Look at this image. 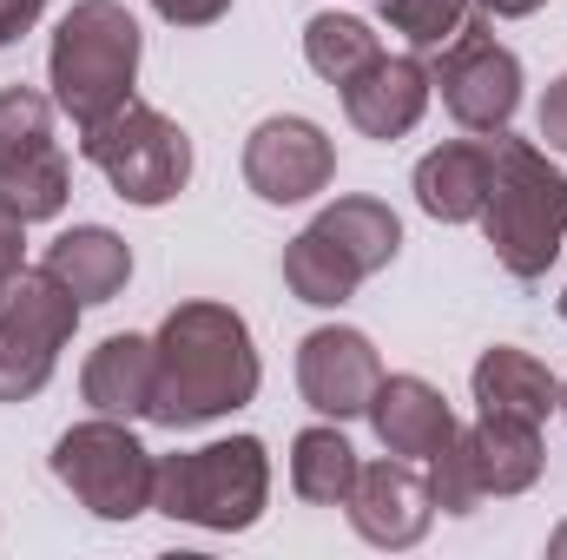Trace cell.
<instances>
[{
    "instance_id": "obj_1",
    "label": "cell",
    "mask_w": 567,
    "mask_h": 560,
    "mask_svg": "<svg viewBox=\"0 0 567 560\" xmlns=\"http://www.w3.org/2000/svg\"><path fill=\"white\" fill-rule=\"evenodd\" d=\"M265 363L251 323L231 303H178L152 336V403L145 422L158 428H205L258 396Z\"/></svg>"
},
{
    "instance_id": "obj_2",
    "label": "cell",
    "mask_w": 567,
    "mask_h": 560,
    "mask_svg": "<svg viewBox=\"0 0 567 560\" xmlns=\"http://www.w3.org/2000/svg\"><path fill=\"white\" fill-rule=\"evenodd\" d=\"M482 231L495 245V265L508 278L535 283L555 271L567 238V178L555 158L528 139L495 133V172H488V198H482Z\"/></svg>"
},
{
    "instance_id": "obj_3",
    "label": "cell",
    "mask_w": 567,
    "mask_h": 560,
    "mask_svg": "<svg viewBox=\"0 0 567 560\" xmlns=\"http://www.w3.org/2000/svg\"><path fill=\"white\" fill-rule=\"evenodd\" d=\"M140 20L120 7V0H80L60 27H53V46H47V86H53V106L86 133L100 126L106 113H120L133 100V80H140Z\"/></svg>"
},
{
    "instance_id": "obj_4",
    "label": "cell",
    "mask_w": 567,
    "mask_h": 560,
    "mask_svg": "<svg viewBox=\"0 0 567 560\" xmlns=\"http://www.w3.org/2000/svg\"><path fill=\"white\" fill-rule=\"evenodd\" d=\"M396 251H403V218L383 198H337L284 245V283L297 303L337 310L357 297L363 278L396 265Z\"/></svg>"
},
{
    "instance_id": "obj_5",
    "label": "cell",
    "mask_w": 567,
    "mask_h": 560,
    "mask_svg": "<svg viewBox=\"0 0 567 560\" xmlns=\"http://www.w3.org/2000/svg\"><path fill=\"white\" fill-rule=\"evenodd\" d=\"M265 501H271V455H265L258 435H225V442L165 455L158 481H152V508L158 515L212 528V535L258 528Z\"/></svg>"
},
{
    "instance_id": "obj_6",
    "label": "cell",
    "mask_w": 567,
    "mask_h": 560,
    "mask_svg": "<svg viewBox=\"0 0 567 560\" xmlns=\"http://www.w3.org/2000/svg\"><path fill=\"white\" fill-rule=\"evenodd\" d=\"M80 152L86 165L126 198V205H165L192 185V139L178 120H165L158 106L145 100H126L120 113H106L100 126L80 133Z\"/></svg>"
},
{
    "instance_id": "obj_7",
    "label": "cell",
    "mask_w": 567,
    "mask_h": 560,
    "mask_svg": "<svg viewBox=\"0 0 567 560\" xmlns=\"http://www.w3.org/2000/svg\"><path fill=\"white\" fill-rule=\"evenodd\" d=\"M80 297L53 278L47 265H20L0 278V403H27L47 390L60 350L80 330Z\"/></svg>"
},
{
    "instance_id": "obj_8",
    "label": "cell",
    "mask_w": 567,
    "mask_h": 560,
    "mask_svg": "<svg viewBox=\"0 0 567 560\" xmlns=\"http://www.w3.org/2000/svg\"><path fill=\"white\" fill-rule=\"evenodd\" d=\"M53 475L60 488L100 515V521H133L152 508V481H158V462L140 435L126 428L120 416H93L80 428H66L53 442Z\"/></svg>"
},
{
    "instance_id": "obj_9",
    "label": "cell",
    "mask_w": 567,
    "mask_h": 560,
    "mask_svg": "<svg viewBox=\"0 0 567 560\" xmlns=\"http://www.w3.org/2000/svg\"><path fill=\"white\" fill-rule=\"evenodd\" d=\"M53 93L0 86V191L27 225L60 218L73 198V165L53 139Z\"/></svg>"
},
{
    "instance_id": "obj_10",
    "label": "cell",
    "mask_w": 567,
    "mask_h": 560,
    "mask_svg": "<svg viewBox=\"0 0 567 560\" xmlns=\"http://www.w3.org/2000/svg\"><path fill=\"white\" fill-rule=\"evenodd\" d=\"M449 120L462 133H508V120L522 113V60L495 40L488 13H468L462 33L449 46H435V66H429Z\"/></svg>"
},
{
    "instance_id": "obj_11",
    "label": "cell",
    "mask_w": 567,
    "mask_h": 560,
    "mask_svg": "<svg viewBox=\"0 0 567 560\" xmlns=\"http://www.w3.org/2000/svg\"><path fill=\"white\" fill-rule=\"evenodd\" d=\"M330 178H337V145L323 139V126L303 120V113H271L245 139V185L265 205H303Z\"/></svg>"
},
{
    "instance_id": "obj_12",
    "label": "cell",
    "mask_w": 567,
    "mask_h": 560,
    "mask_svg": "<svg viewBox=\"0 0 567 560\" xmlns=\"http://www.w3.org/2000/svg\"><path fill=\"white\" fill-rule=\"evenodd\" d=\"M383 383V356L363 330L350 323H323L297 343V390L317 416L330 422H357L370 416V396Z\"/></svg>"
},
{
    "instance_id": "obj_13",
    "label": "cell",
    "mask_w": 567,
    "mask_h": 560,
    "mask_svg": "<svg viewBox=\"0 0 567 560\" xmlns=\"http://www.w3.org/2000/svg\"><path fill=\"white\" fill-rule=\"evenodd\" d=\"M350 508V528L370 541V548H416L435 521V495H429V468L423 462H403V455H383L357 475V495L343 501Z\"/></svg>"
},
{
    "instance_id": "obj_14",
    "label": "cell",
    "mask_w": 567,
    "mask_h": 560,
    "mask_svg": "<svg viewBox=\"0 0 567 560\" xmlns=\"http://www.w3.org/2000/svg\"><path fill=\"white\" fill-rule=\"evenodd\" d=\"M429 93L435 80L416 53H377L357 80H343V113L363 139H403L429 113Z\"/></svg>"
},
{
    "instance_id": "obj_15",
    "label": "cell",
    "mask_w": 567,
    "mask_h": 560,
    "mask_svg": "<svg viewBox=\"0 0 567 560\" xmlns=\"http://www.w3.org/2000/svg\"><path fill=\"white\" fill-rule=\"evenodd\" d=\"M370 428H377V442H383L390 455L429 462V455H442V448L455 442L462 422L442 403L435 383H423V376H383L377 396H370Z\"/></svg>"
},
{
    "instance_id": "obj_16",
    "label": "cell",
    "mask_w": 567,
    "mask_h": 560,
    "mask_svg": "<svg viewBox=\"0 0 567 560\" xmlns=\"http://www.w3.org/2000/svg\"><path fill=\"white\" fill-rule=\"evenodd\" d=\"M468 390H475V409H482V416L548 422L555 409H561V383H555V370H548L542 356L515 350V343H495V350H482V363H475Z\"/></svg>"
},
{
    "instance_id": "obj_17",
    "label": "cell",
    "mask_w": 567,
    "mask_h": 560,
    "mask_svg": "<svg viewBox=\"0 0 567 560\" xmlns=\"http://www.w3.org/2000/svg\"><path fill=\"white\" fill-rule=\"evenodd\" d=\"M488 172H495V139L435 145L416 165V205H423L429 218H442V225H468V218H482Z\"/></svg>"
},
{
    "instance_id": "obj_18",
    "label": "cell",
    "mask_w": 567,
    "mask_h": 560,
    "mask_svg": "<svg viewBox=\"0 0 567 560\" xmlns=\"http://www.w3.org/2000/svg\"><path fill=\"white\" fill-rule=\"evenodd\" d=\"M462 455L475 468L482 501L488 495H528L542 481V422L482 416L475 428H462Z\"/></svg>"
},
{
    "instance_id": "obj_19",
    "label": "cell",
    "mask_w": 567,
    "mask_h": 560,
    "mask_svg": "<svg viewBox=\"0 0 567 560\" xmlns=\"http://www.w3.org/2000/svg\"><path fill=\"white\" fill-rule=\"evenodd\" d=\"M40 265L66 283L80 303H113L126 290V278H133V245L120 231H106V225H73V231H60L47 245Z\"/></svg>"
},
{
    "instance_id": "obj_20",
    "label": "cell",
    "mask_w": 567,
    "mask_h": 560,
    "mask_svg": "<svg viewBox=\"0 0 567 560\" xmlns=\"http://www.w3.org/2000/svg\"><path fill=\"white\" fill-rule=\"evenodd\" d=\"M80 390H86V403L100 416H120V422L145 416V403H152V336H133V330L126 336H106L86 356Z\"/></svg>"
},
{
    "instance_id": "obj_21",
    "label": "cell",
    "mask_w": 567,
    "mask_h": 560,
    "mask_svg": "<svg viewBox=\"0 0 567 560\" xmlns=\"http://www.w3.org/2000/svg\"><path fill=\"white\" fill-rule=\"evenodd\" d=\"M357 475H363V462H357V448H350L343 428L317 422V428H303L290 442V488L310 508H343L357 495Z\"/></svg>"
},
{
    "instance_id": "obj_22",
    "label": "cell",
    "mask_w": 567,
    "mask_h": 560,
    "mask_svg": "<svg viewBox=\"0 0 567 560\" xmlns=\"http://www.w3.org/2000/svg\"><path fill=\"white\" fill-rule=\"evenodd\" d=\"M377 53H383V40H377L370 20H357V13H317V20L303 27V60H310V73L330 80V86L357 80Z\"/></svg>"
},
{
    "instance_id": "obj_23",
    "label": "cell",
    "mask_w": 567,
    "mask_h": 560,
    "mask_svg": "<svg viewBox=\"0 0 567 560\" xmlns=\"http://www.w3.org/2000/svg\"><path fill=\"white\" fill-rule=\"evenodd\" d=\"M377 7H383V20H390L416 53L449 46V40L462 33V20L475 13V0H377Z\"/></svg>"
},
{
    "instance_id": "obj_24",
    "label": "cell",
    "mask_w": 567,
    "mask_h": 560,
    "mask_svg": "<svg viewBox=\"0 0 567 560\" xmlns=\"http://www.w3.org/2000/svg\"><path fill=\"white\" fill-rule=\"evenodd\" d=\"M535 126H542V139H548V152H561L567 158V73L542 93V113H535Z\"/></svg>"
},
{
    "instance_id": "obj_25",
    "label": "cell",
    "mask_w": 567,
    "mask_h": 560,
    "mask_svg": "<svg viewBox=\"0 0 567 560\" xmlns=\"http://www.w3.org/2000/svg\"><path fill=\"white\" fill-rule=\"evenodd\" d=\"M27 265V218L7 205V191H0V278H13Z\"/></svg>"
},
{
    "instance_id": "obj_26",
    "label": "cell",
    "mask_w": 567,
    "mask_h": 560,
    "mask_svg": "<svg viewBox=\"0 0 567 560\" xmlns=\"http://www.w3.org/2000/svg\"><path fill=\"white\" fill-rule=\"evenodd\" d=\"M152 13L172 20V27H212V20L231 13V0H152Z\"/></svg>"
},
{
    "instance_id": "obj_27",
    "label": "cell",
    "mask_w": 567,
    "mask_h": 560,
    "mask_svg": "<svg viewBox=\"0 0 567 560\" xmlns=\"http://www.w3.org/2000/svg\"><path fill=\"white\" fill-rule=\"evenodd\" d=\"M40 7H47V0H0V46H13V40L40 20Z\"/></svg>"
},
{
    "instance_id": "obj_28",
    "label": "cell",
    "mask_w": 567,
    "mask_h": 560,
    "mask_svg": "<svg viewBox=\"0 0 567 560\" xmlns=\"http://www.w3.org/2000/svg\"><path fill=\"white\" fill-rule=\"evenodd\" d=\"M482 13H495V20H528V13H542L548 0H475Z\"/></svg>"
},
{
    "instance_id": "obj_29",
    "label": "cell",
    "mask_w": 567,
    "mask_h": 560,
    "mask_svg": "<svg viewBox=\"0 0 567 560\" xmlns=\"http://www.w3.org/2000/svg\"><path fill=\"white\" fill-rule=\"evenodd\" d=\"M548 554H555V560H567V521L555 528V535H548Z\"/></svg>"
},
{
    "instance_id": "obj_30",
    "label": "cell",
    "mask_w": 567,
    "mask_h": 560,
    "mask_svg": "<svg viewBox=\"0 0 567 560\" xmlns=\"http://www.w3.org/2000/svg\"><path fill=\"white\" fill-rule=\"evenodd\" d=\"M561 416H567V383H561Z\"/></svg>"
},
{
    "instance_id": "obj_31",
    "label": "cell",
    "mask_w": 567,
    "mask_h": 560,
    "mask_svg": "<svg viewBox=\"0 0 567 560\" xmlns=\"http://www.w3.org/2000/svg\"><path fill=\"white\" fill-rule=\"evenodd\" d=\"M561 317H567V290H561Z\"/></svg>"
}]
</instances>
